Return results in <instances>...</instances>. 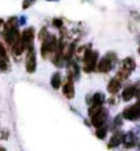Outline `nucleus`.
<instances>
[{"label": "nucleus", "mask_w": 140, "mask_h": 151, "mask_svg": "<svg viewBox=\"0 0 140 151\" xmlns=\"http://www.w3.org/2000/svg\"><path fill=\"white\" fill-rule=\"evenodd\" d=\"M24 49H26V47L24 46V43H22L21 40H20V41L17 42L16 45H14L13 47H12V53H13L14 55H17V57H19V55H21L22 53H24Z\"/></svg>", "instance_id": "nucleus-19"}, {"label": "nucleus", "mask_w": 140, "mask_h": 151, "mask_svg": "<svg viewBox=\"0 0 140 151\" xmlns=\"http://www.w3.org/2000/svg\"><path fill=\"white\" fill-rule=\"evenodd\" d=\"M115 54L109 53L106 54L102 59L98 60V65H97V70L102 74H106V72L111 71V68L114 67V63H115Z\"/></svg>", "instance_id": "nucleus-3"}, {"label": "nucleus", "mask_w": 140, "mask_h": 151, "mask_svg": "<svg viewBox=\"0 0 140 151\" xmlns=\"http://www.w3.org/2000/svg\"><path fill=\"white\" fill-rule=\"evenodd\" d=\"M106 134H107V127L106 125L102 127H98V129H96V137L98 139H105L106 138Z\"/></svg>", "instance_id": "nucleus-20"}, {"label": "nucleus", "mask_w": 140, "mask_h": 151, "mask_svg": "<svg viewBox=\"0 0 140 151\" xmlns=\"http://www.w3.org/2000/svg\"><path fill=\"white\" fill-rule=\"evenodd\" d=\"M139 54H140V47H139Z\"/></svg>", "instance_id": "nucleus-30"}, {"label": "nucleus", "mask_w": 140, "mask_h": 151, "mask_svg": "<svg viewBox=\"0 0 140 151\" xmlns=\"http://www.w3.org/2000/svg\"><path fill=\"white\" fill-rule=\"evenodd\" d=\"M25 67H26V71H28L29 74H33V72L36 71L37 60H36V51H34V47H33V46H30V47L26 49Z\"/></svg>", "instance_id": "nucleus-5"}, {"label": "nucleus", "mask_w": 140, "mask_h": 151, "mask_svg": "<svg viewBox=\"0 0 140 151\" xmlns=\"http://www.w3.org/2000/svg\"><path fill=\"white\" fill-rule=\"evenodd\" d=\"M121 88H122V79L118 76L113 78V79L109 82V84H107V91H109L111 95H115L116 92H119Z\"/></svg>", "instance_id": "nucleus-13"}, {"label": "nucleus", "mask_w": 140, "mask_h": 151, "mask_svg": "<svg viewBox=\"0 0 140 151\" xmlns=\"http://www.w3.org/2000/svg\"><path fill=\"white\" fill-rule=\"evenodd\" d=\"M34 3H36V0H24V1H22V8H24V9H28V8H30L31 5L34 4Z\"/></svg>", "instance_id": "nucleus-22"}, {"label": "nucleus", "mask_w": 140, "mask_h": 151, "mask_svg": "<svg viewBox=\"0 0 140 151\" xmlns=\"http://www.w3.org/2000/svg\"><path fill=\"white\" fill-rule=\"evenodd\" d=\"M83 60H84V71L85 72H93L97 67V60H98V51L96 50H85L84 53V57H83Z\"/></svg>", "instance_id": "nucleus-2"}, {"label": "nucleus", "mask_w": 140, "mask_h": 151, "mask_svg": "<svg viewBox=\"0 0 140 151\" xmlns=\"http://www.w3.org/2000/svg\"><path fill=\"white\" fill-rule=\"evenodd\" d=\"M52 24H54V27H56V28H62V25H63V21L60 19H54V21H52Z\"/></svg>", "instance_id": "nucleus-24"}, {"label": "nucleus", "mask_w": 140, "mask_h": 151, "mask_svg": "<svg viewBox=\"0 0 140 151\" xmlns=\"http://www.w3.org/2000/svg\"><path fill=\"white\" fill-rule=\"evenodd\" d=\"M50 83H51V87L54 89H59L60 86H62V75H60L59 72H55V74H52Z\"/></svg>", "instance_id": "nucleus-18"}, {"label": "nucleus", "mask_w": 140, "mask_h": 151, "mask_svg": "<svg viewBox=\"0 0 140 151\" xmlns=\"http://www.w3.org/2000/svg\"><path fill=\"white\" fill-rule=\"evenodd\" d=\"M34 28H26L24 29V32H22L21 34V41L24 43V46L26 49L30 47V46H33V40H34Z\"/></svg>", "instance_id": "nucleus-8"}, {"label": "nucleus", "mask_w": 140, "mask_h": 151, "mask_svg": "<svg viewBox=\"0 0 140 151\" xmlns=\"http://www.w3.org/2000/svg\"><path fill=\"white\" fill-rule=\"evenodd\" d=\"M107 117H109V112H107V109L102 108L98 113H96L94 116L90 117V124H92L96 129H98V127L105 126V124H106V121H107Z\"/></svg>", "instance_id": "nucleus-7"}, {"label": "nucleus", "mask_w": 140, "mask_h": 151, "mask_svg": "<svg viewBox=\"0 0 140 151\" xmlns=\"http://www.w3.org/2000/svg\"><path fill=\"white\" fill-rule=\"evenodd\" d=\"M136 67V63H135V59L131 57H127L123 59V62H122V68L126 70L128 72H132L134 70Z\"/></svg>", "instance_id": "nucleus-17"}, {"label": "nucleus", "mask_w": 140, "mask_h": 151, "mask_svg": "<svg viewBox=\"0 0 140 151\" xmlns=\"http://www.w3.org/2000/svg\"><path fill=\"white\" fill-rule=\"evenodd\" d=\"M122 120H123L122 114L121 116H116V117L114 118V121H113V127H114V129H118V127H121L122 126Z\"/></svg>", "instance_id": "nucleus-21"}, {"label": "nucleus", "mask_w": 140, "mask_h": 151, "mask_svg": "<svg viewBox=\"0 0 140 151\" xmlns=\"http://www.w3.org/2000/svg\"><path fill=\"white\" fill-rule=\"evenodd\" d=\"M0 151H5V149L4 147H0Z\"/></svg>", "instance_id": "nucleus-29"}, {"label": "nucleus", "mask_w": 140, "mask_h": 151, "mask_svg": "<svg viewBox=\"0 0 140 151\" xmlns=\"http://www.w3.org/2000/svg\"><path fill=\"white\" fill-rule=\"evenodd\" d=\"M135 97V87L134 86H127L122 92V100L123 101H130L131 99Z\"/></svg>", "instance_id": "nucleus-16"}, {"label": "nucleus", "mask_w": 140, "mask_h": 151, "mask_svg": "<svg viewBox=\"0 0 140 151\" xmlns=\"http://www.w3.org/2000/svg\"><path fill=\"white\" fill-rule=\"evenodd\" d=\"M8 138V130H0V139Z\"/></svg>", "instance_id": "nucleus-25"}, {"label": "nucleus", "mask_w": 140, "mask_h": 151, "mask_svg": "<svg viewBox=\"0 0 140 151\" xmlns=\"http://www.w3.org/2000/svg\"><path fill=\"white\" fill-rule=\"evenodd\" d=\"M122 117L128 121H139L140 120V100L132 105L127 106L122 112Z\"/></svg>", "instance_id": "nucleus-4"}, {"label": "nucleus", "mask_w": 140, "mask_h": 151, "mask_svg": "<svg viewBox=\"0 0 140 151\" xmlns=\"http://www.w3.org/2000/svg\"><path fill=\"white\" fill-rule=\"evenodd\" d=\"M68 76L72 78V79H79L80 76V71H79V66L76 62H72L69 60V65H68Z\"/></svg>", "instance_id": "nucleus-15"}, {"label": "nucleus", "mask_w": 140, "mask_h": 151, "mask_svg": "<svg viewBox=\"0 0 140 151\" xmlns=\"http://www.w3.org/2000/svg\"><path fill=\"white\" fill-rule=\"evenodd\" d=\"M4 38L7 43L11 46V47H13L14 45H16L17 42L21 40V37H20L19 34V30H17V28H12V27H7L5 25V30H4Z\"/></svg>", "instance_id": "nucleus-6"}, {"label": "nucleus", "mask_w": 140, "mask_h": 151, "mask_svg": "<svg viewBox=\"0 0 140 151\" xmlns=\"http://www.w3.org/2000/svg\"><path fill=\"white\" fill-rule=\"evenodd\" d=\"M134 87H135V97H138L140 100V82L134 84Z\"/></svg>", "instance_id": "nucleus-23"}, {"label": "nucleus", "mask_w": 140, "mask_h": 151, "mask_svg": "<svg viewBox=\"0 0 140 151\" xmlns=\"http://www.w3.org/2000/svg\"><path fill=\"white\" fill-rule=\"evenodd\" d=\"M46 1H59V0H46Z\"/></svg>", "instance_id": "nucleus-28"}, {"label": "nucleus", "mask_w": 140, "mask_h": 151, "mask_svg": "<svg viewBox=\"0 0 140 151\" xmlns=\"http://www.w3.org/2000/svg\"><path fill=\"white\" fill-rule=\"evenodd\" d=\"M9 70V59H8L7 50L0 42V71H8Z\"/></svg>", "instance_id": "nucleus-9"}, {"label": "nucleus", "mask_w": 140, "mask_h": 151, "mask_svg": "<svg viewBox=\"0 0 140 151\" xmlns=\"http://www.w3.org/2000/svg\"><path fill=\"white\" fill-rule=\"evenodd\" d=\"M105 100H106V97H105V95L102 93V92H96V93L92 96L90 105H93V106H102V105H104V103H105Z\"/></svg>", "instance_id": "nucleus-14"}, {"label": "nucleus", "mask_w": 140, "mask_h": 151, "mask_svg": "<svg viewBox=\"0 0 140 151\" xmlns=\"http://www.w3.org/2000/svg\"><path fill=\"white\" fill-rule=\"evenodd\" d=\"M123 137H124V133L122 132H115L114 134L111 135V138H110L109 143H107V147L109 149H115V147L121 146L122 143H123Z\"/></svg>", "instance_id": "nucleus-10"}, {"label": "nucleus", "mask_w": 140, "mask_h": 151, "mask_svg": "<svg viewBox=\"0 0 140 151\" xmlns=\"http://www.w3.org/2000/svg\"><path fill=\"white\" fill-rule=\"evenodd\" d=\"M63 95L67 99H74L75 97V86H74V79L68 76L67 82L63 86Z\"/></svg>", "instance_id": "nucleus-11"}, {"label": "nucleus", "mask_w": 140, "mask_h": 151, "mask_svg": "<svg viewBox=\"0 0 140 151\" xmlns=\"http://www.w3.org/2000/svg\"><path fill=\"white\" fill-rule=\"evenodd\" d=\"M60 50V45L58 43V40L55 38V36H50L42 42V46H41V55L42 58H49L50 54H56L58 51Z\"/></svg>", "instance_id": "nucleus-1"}, {"label": "nucleus", "mask_w": 140, "mask_h": 151, "mask_svg": "<svg viewBox=\"0 0 140 151\" xmlns=\"http://www.w3.org/2000/svg\"><path fill=\"white\" fill-rule=\"evenodd\" d=\"M136 143H138V138H136V135L134 134L132 132L124 133L123 143H122V145H123L126 149H132V147L136 146Z\"/></svg>", "instance_id": "nucleus-12"}, {"label": "nucleus", "mask_w": 140, "mask_h": 151, "mask_svg": "<svg viewBox=\"0 0 140 151\" xmlns=\"http://www.w3.org/2000/svg\"><path fill=\"white\" fill-rule=\"evenodd\" d=\"M1 25H3V20L0 19V28H1Z\"/></svg>", "instance_id": "nucleus-27"}, {"label": "nucleus", "mask_w": 140, "mask_h": 151, "mask_svg": "<svg viewBox=\"0 0 140 151\" xmlns=\"http://www.w3.org/2000/svg\"><path fill=\"white\" fill-rule=\"evenodd\" d=\"M19 24H20V25H25V24H26V17H25V16L20 17V20H19Z\"/></svg>", "instance_id": "nucleus-26"}]
</instances>
